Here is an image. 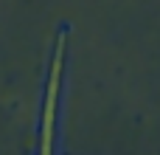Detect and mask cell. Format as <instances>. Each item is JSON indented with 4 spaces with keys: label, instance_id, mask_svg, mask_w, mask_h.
<instances>
[]
</instances>
